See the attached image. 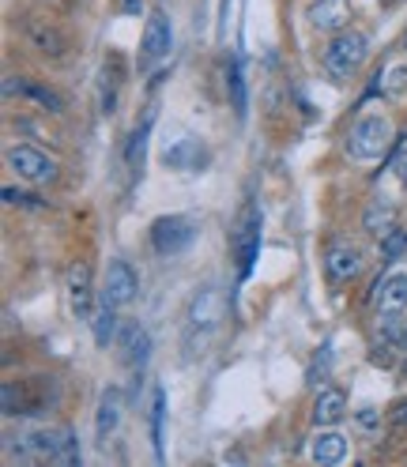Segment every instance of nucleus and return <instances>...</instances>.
Instances as JSON below:
<instances>
[{
    "instance_id": "27",
    "label": "nucleus",
    "mask_w": 407,
    "mask_h": 467,
    "mask_svg": "<svg viewBox=\"0 0 407 467\" xmlns=\"http://www.w3.org/2000/svg\"><path fill=\"white\" fill-rule=\"evenodd\" d=\"M162 426H166V392L155 389L151 392V445H155V460L162 463L166 452H162Z\"/></svg>"
},
{
    "instance_id": "23",
    "label": "nucleus",
    "mask_w": 407,
    "mask_h": 467,
    "mask_svg": "<svg viewBox=\"0 0 407 467\" xmlns=\"http://www.w3.org/2000/svg\"><path fill=\"white\" fill-rule=\"evenodd\" d=\"M26 102H35L38 109L46 113H65V99L53 91V87H46L42 79H23V91H19Z\"/></svg>"
},
{
    "instance_id": "8",
    "label": "nucleus",
    "mask_w": 407,
    "mask_h": 467,
    "mask_svg": "<svg viewBox=\"0 0 407 467\" xmlns=\"http://www.w3.org/2000/svg\"><path fill=\"white\" fill-rule=\"evenodd\" d=\"M230 245H235V260H238V279H249L253 272V260L260 253V212L245 208L235 234H230Z\"/></svg>"
},
{
    "instance_id": "6",
    "label": "nucleus",
    "mask_w": 407,
    "mask_h": 467,
    "mask_svg": "<svg viewBox=\"0 0 407 467\" xmlns=\"http://www.w3.org/2000/svg\"><path fill=\"white\" fill-rule=\"evenodd\" d=\"M173 49V26H170V16L162 8H155L148 16V26H143V38H140V68L148 72L155 65H162Z\"/></svg>"
},
{
    "instance_id": "19",
    "label": "nucleus",
    "mask_w": 407,
    "mask_h": 467,
    "mask_svg": "<svg viewBox=\"0 0 407 467\" xmlns=\"http://www.w3.org/2000/svg\"><path fill=\"white\" fill-rule=\"evenodd\" d=\"M309 456H313V463H325V467L343 463V456H347V437L336 433L332 426H321V433H317L313 445H309Z\"/></svg>"
},
{
    "instance_id": "31",
    "label": "nucleus",
    "mask_w": 407,
    "mask_h": 467,
    "mask_svg": "<svg viewBox=\"0 0 407 467\" xmlns=\"http://www.w3.org/2000/svg\"><path fill=\"white\" fill-rule=\"evenodd\" d=\"M392 422H396V426H407V400H400V403L392 407Z\"/></svg>"
},
{
    "instance_id": "18",
    "label": "nucleus",
    "mask_w": 407,
    "mask_h": 467,
    "mask_svg": "<svg viewBox=\"0 0 407 467\" xmlns=\"http://www.w3.org/2000/svg\"><path fill=\"white\" fill-rule=\"evenodd\" d=\"M373 290H377V295H373L377 313H403L407 309V272L385 275Z\"/></svg>"
},
{
    "instance_id": "4",
    "label": "nucleus",
    "mask_w": 407,
    "mask_h": 467,
    "mask_svg": "<svg viewBox=\"0 0 407 467\" xmlns=\"http://www.w3.org/2000/svg\"><path fill=\"white\" fill-rule=\"evenodd\" d=\"M31 449L38 456V463H57V467H79L83 463V449L72 426H49L31 433Z\"/></svg>"
},
{
    "instance_id": "15",
    "label": "nucleus",
    "mask_w": 407,
    "mask_h": 467,
    "mask_svg": "<svg viewBox=\"0 0 407 467\" xmlns=\"http://www.w3.org/2000/svg\"><path fill=\"white\" fill-rule=\"evenodd\" d=\"M325 272L332 283H351L359 279L362 272V253L355 245H347V242H336L329 253H325Z\"/></svg>"
},
{
    "instance_id": "29",
    "label": "nucleus",
    "mask_w": 407,
    "mask_h": 467,
    "mask_svg": "<svg viewBox=\"0 0 407 467\" xmlns=\"http://www.w3.org/2000/svg\"><path fill=\"white\" fill-rule=\"evenodd\" d=\"M5 203H12V208H31V212H46V200L38 192H26V189H16V185H5Z\"/></svg>"
},
{
    "instance_id": "24",
    "label": "nucleus",
    "mask_w": 407,
    "mask_h": 467,
    "mask_svg": "<svg viewBox=\"0 0 407 467\" xmlns=\"http://www.w3.org/2000/svg\"><path fill=\"white\" fill-rule=\"evenodd\" d=\"M118 328H121V320H118V306H110L102 302L91 317V332H95V343L99 347H110L113 339H118Z\"/></svg>"
},
{
    "instance_id": "5",
    "label": "nucleus",
    "mask_w": 407,
    "mask_h": 467,
    "mask_svg": "<svg viewBox=\"0 0 407 467\" xmlns=\"http://www.w3.org/2000/svg\"><path fill=\"white\" fill-rule=\"evenodd\" d=\"M196 234L200 230H196L193 215H159L148 230V238H151V249L159 256H178L196 242Z\"/></svg>"
},
{
    "instance_id": "2",
    "label": "nucleus",
    "mask_w": 407,
    "mask_h": 467,
    "mask_svg": "<svg viewBox=\"0 0 407 467\" xmlns=\"http://www.w3.org/2000/svg\"><path fill=\"white\" fill-rule=\"evenodd\" d=\"M366 57H370V38L362 31H351V26H347V31L332 35V42L321 53V65H325V76L332 83H347L362 68Z\"/></svg>"
},
{
    "instance_id": "10",
    "label": "nucleus",
    "mask_w": 407,
    "mask_h": 467,
    "mask_svg": "<svg viewBox=\"0 0 407 467\" xmlns=\"http://www.w3.org/2000/svg\"><path fill=\"white\" fill-rule=\"evenodd\" d=\"M8 166L19 173L23 182H31V185L57 182V162L49 155H42L38 148H26V143H19V148H8Z\"/></svg>"
},
{
    "instance_id": "16",
    "label": "nucleus",
    "mask_w": 407,
    "mask_h": 467,
    "mask_svg": "<svg viewBox=\"0 0 407 467\" xmlns=\"http://www.w3.org/2000/svg\"><path fill=\"white\" fill-rule=\"evenodd\" d=\"M343 415H347V392L336 389V385H325L313 400V426L317 430L336 426V422H343Z\"/></svg>"
},
{
    "instance_id": "12",
    "label": "nucleus",
    "mask_w": 407,
    "mask_h": 467,
    "mask_svg": "<svg viewBox=\"0 0 407 467\" xmlns=\"http://www.w3.org/2000/svg\"><path fill=\"white\" fill-rule=\"evenodd\" d=\"M208 148L196 140V136H178L173 143H166V151H162V162L170 166V170H182V173H196V170H204L208 166Z\"/></svg>"
},
{
    "instance_id": "25",
    "label": "nucleus",
    "mask_w": 407,
    "mask_h": 467,
    "mask_svg": "<svg viewBox=\"0 0 407 467\" xmlns=\"http://www.w3.org/2000/svg\"><path fill=\"white\" fill-rule=\"evenodd\" d=\"M148 358H151V336L143 332L140 325H132L125 332V362L132 369H143V366H148Z\"/></svg>"
},
{
    "instance_id": "26",
    "label": "nucleus",
    "mask_w": 407,
    "mask_h": 467,
    "mask_svg": "<svg viewBox=\"0 0 407 467\" xmlns=\"http://www.w3.org/2000/svg\"><path fill=\"white\" fill-rule=\"evenodd\" d=\"M373 91H381V95H389V99L407 95V65H389L385 72H377Z\"/></svg>"
},
{
    "instance_id": "32",
    "label": "nucleus",
    "mask_w": 407,
    "mask_h": 467,
    "mask_svg": "<svg viewBox=\"0 0 407 467\" xmlns=\"http://www.w3.org/2000/svg\"><path fill=\"white\" fill-rule=\"evenodd\" d=\"M396 178H400V185L407 189V151H403V155L396 159Z\"/></svg>"
},
{
    "instance_id": "35",
    "label": "nucleus",
    "mask_w": 407,
    "mask_h": 467,
    "mask_svg": "<svg viewBox=\"0 0 407 467\" xmlns=\"http://www.w3.org/2000/svg\"><path fill=\"white\" fill-rule=\"evenodd\" d=\"M143 8V0H125V12H140Z\"/></svg>"
},
{
    "instance_id": "17",
    "label": "nucleus",
    "mask_w": 407,
    "mask_h": 467,
    "mask_svg": "<svg viewBox=\"0 0 407 467\" xmlns=\"http://www.w3.org/2000/svg\"><path fill=\"white\" fill-rule=\"evenodd\" d=\"M23 385V400H26V415H42L61 400V389H57V377H31Z\"/></svg>"
},
{
    "instance_id": "7",
    "label": "nucleus",
    "mask_w": 407,
    "mask_h": 467,
    "mask_svg": "<svg viewBox=\"0 0 407 467\" xmlns=\"http://www.w3.org/2000/svg\"><path fill=\"white\" fill-rule=\"evenodd\" d=\"M136 295H140V275H136V268L129 265V260H110L106 275H102V302L125 309V306L136 302Z\"/></svg>"
},
{
    "instance_id": "1",
    "label": "nucleus",
    "mask_w": 407,
    "mask_h": 467,
    "mask_svg": "<svg viewBox=\"0 0 407 467\" xmlns=\"http://www.w3.org/2000/svg\"><path fill=\"white\" fill-rule=\"evenodd\" d=\"M219 325H223V295L215 286H204L185 309V350L189 355H204L208 343L215 339Z\"/></svg>"
},
{
    "instance_id": "20",
    "label": "nucleus",
    "mask_w": 407,
    "mask_h": 467,
    "mask_svg": "<svg viewBox=\"0 0 407 467\" xmlns=\"http://www.w3.org/2000/svg\"><path fill=\"white\" fill-rule=\"evenodd\" d=\"M226 99H230V109H235L238 121H245V113H249V87H245L242 53H235V61L226 65Z\"/></svg>"
},
{
    "instance_id": "22",
    "label": "nucleus",
    "mask_w": 407,
    "mask_h": 467,
    "mask_svg": "<svg viewBox=\"0 0 407 467\" xmlns=\"http://www.w3.org/2000/svg\"><path fill=\"white\" fill-rule=\"evenodd\" d=\"M392 226H396V208L385 203V200H373L366 208V215H362V230L373 234V238H385Z\"/></svg>"
},
{
    "instance_id": "33",
    "label": "nucleus",
    "mask_w": 407,
    "mask_h": 467,
    "mask_svg": "<svg viewBox=\"0 0 407 467\" xmlns=\"http://www.w3.org/2000/svg\"><path fill=\"white\" fill-rule=\"evenodd\" d=\"M359 422H362L366 430H370V426H377V415H373V407H366V411L359 415Z\"/></svg>"
},
{
    "instance_id": "11",
    "label": "nucleus",
    "mask_w": 407,
    "mask_h": 467,
    "mask_svg": "<svg viewBox=\"0 0 407 467\" xmlns=\"http://www.w3.org/2000/svg\"><path fill=\"white\" fill-rule=\"evenodd\" d=\"M309 26L321 35H339L351 26V0H313L306 12Z\"/></svg>"
},
{
    "instance_id": "21",
    "label": "nucleus",
    "mask_w": 407,
    "mask_h": 467,
    "mask_svg": "<svg viewBox=\"0 0 407 467\" xmlns=\"http://www.w3.org/2000/svg\"><path fill=\"white\" fill-rule=\"evenodd\" d=\"M151 121H155V113H148V117H143V121L132 129V136H129L125 162H129V173H132V178H140V173H143V155H148V136H151Z\"/></svg>"
},
{
    "instance_id": "13",
    "label": "nucleus",
    "mask_w": 407,
    "mask_h": 467,
    "mask_svg": "<svg viewBox=\"0 0 407 467\" xmlns=\"http://www.w3.org/2000/svg\"><path fill=\"white\" fill-rule=\"evenodd\" d=\"M68 302H72V313L91 325V317H95V286H91V268H87L83 260L68 268Z\"/></svg>"
},
{
    "instance_id": "28",
    "label": "nucleus",
    "mask_w": 407,
    "mask_h": 467,
    "mask_svg": "<svg viewBox=\"0 0 407 467\" xmlns=\"http://www.w3.org/2000/svg\"><path fill=\"white\" fill-rule=\"evenodd\" d=\"M0 403H5V419H26V400L19 381H5L0 389Z\"/></svg>"
},
{
    "instance_id": "3",
    "label": "nucleus",
    "mask_w": 407,
    "mask_h": 467,
    "mask_svg": "<svg viewBox=\"0 0 407 467\" xmlns=\"http://www.w3.org/2000/svg\"><path fill=\"white\" fill-rule=\"evenodd\" d=\"M396 140V129L385 113H366L355 121V129L347 132V155L355 162H377Z\"/></svg>"
},
{
    "instance_id": "14",
    "label": "nucleus",
    "mask_w": 407,
    "mask_h": 467,
    "mask_svg": "<svg viewBox=\"0 0 407 467\" xmlns=\"http://www.w3.org/2000/svg\"><path fill=\"white\" fill-rule=\"evenodd\" d=\"M121 415H125V392H121L118 385L102 389V396H99V411H95V433H99V441H110V437L118 433Z\"/></svg>"
},
{
    "instance_id": "34",
    "label": "nucleus",
    "mask_w": 407,
    "mask_h": 467,
    "mask_svg": "<svg viewBox=\"0 0 407 467\" xmlns=\"http://www.w3.org/2000/svg\"><path fill=\"white\" fill-rule=\"evenodd\" d=\"M396 350H403V355H407V325H403V332H400V339H396Z\"/></svg>"
},
{
    "instance_id": "30",
    "label": "nucleus",
    "mask_w": 407,
    "mask_h": 467,
    "mask_svg": "<svg viewBox=\"0 0 407 467\" xmlns=\"http://www.w3.org/2000/svg\"><path fill=\"white\" fill-rule=\"evenodd\" d=\"M381 253H385V260H396V256H407V230H400V226H392L385 238H381Z\"/></svg>"
},
{
    "instance_id": "9",
    "label": "nucleus",
    "mask_w": 407,
    "mask_h": 467,
    "mask_svg": "<svg viewBox=\"0 0 407 467\" xmlns=\"http://www.w3.org/2000/svg\"><path fill=\"white\" fill-rule=\"evenodd\" d=\"M23 38H26V46H31V49L49 57V61H61L65 49H68V35L61 31V26L49 23V19H38V16L23 19Z\"/></svg>"
}]
</instances>
